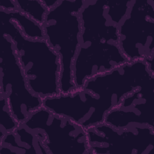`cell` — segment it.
I'll return each instance as SVG.
<instances>
[{
  "label": "cell",
  "mask_w": 154,
  "mask_h": 154,
  "mask_svg": "<svg viewBox=\"0 0 154 154\" xmlns=\"http://www.w3.org/2000/svg\"><path fill=\"white\" fill-rule=\"evenodd\" d=\"M81 34L73 66L75 88L128 61L119 45V25L108 11V1L85 0L80 12Z\"/></svg>",
  "instance_id": "cell-1"
},
{
  "label": "cell",
  "mask_w": 154,
  "mask_h": 154,
  "mask_svg": "<svg viewBox=\"0 0 154 154\" xmlns=\"http://www.w3.org/2000/svg\"><path fill=\"white\" fill-rule=\"evenodd\" d=\"M2 34H6L14 49L31 91L43 100L60 91L61 63L58 54L46 39L26 37L15 23L0 13Z\"/></svg>",
  "instance_id": "cell-2"
},
{
  "label": "cell",
  "mask_w": 154,
  "mask_h": 154,
  "mask_svg": "<svg viewBox=\"0 0 154 154\" xmlns=\"http://www.w3.org/2000/svg\"><path fill=\"white\" fill-rule=\"evenodd\" d=\"M85 0H58L47 13L43 25L45 39L61 63V94L75 88L73 66L81 43L80 12Z\"/></svg>",
  "instance_id": "cell-3"
},
{
  "label": "cell",
  "mask_w": 154,
  "mask_h": 154,
  "mask_svg": "<svg viewBox=\"0 0 154 154\" xmlns=\"http://www.w3.org/2000/svg\"><path fill=\"white\" fill-rule=\"evenodd\" d=\"M0 49V94L15 119L23 123L43 106V100L30 90L14 44L6 34H2Z\"/></svg>",
  "instance_id": "cell-4"
},
{
  "label": "cell",
  "mask_w": 154,
  "mask_h": 154,
  "mask_svg": "<svg viewBox=\"0 0 154 154\" xmlns=\"http://www.w3.org/2000/svg\"><path fill=\"white\" fill-rule=\"evenodd\" d=\"M23 124L38 137L48 154H89L85 131L43 106Z\"/></svg>",
  "instance_id": "cell-5"
},
{
  "label": "cell",
  "mask_w": 154,
  "mask_h": 154,
  "mask_svg": "<svg viewBox=\"0 0 154 154\" xmlns=\"http://www.w3.org/2000/svg\"><path fill=\"white\" fill-rule=\"evenodd\" d=\"M154 1L132 0L119 26L120 49L128 62L154 60Z\"/></svg>",
  "instance_id": "cell-6"
},
{
  "label": "cell",
  "mask_w": 154,
  "mask_h": 154,
  "mask_svg": "<svg viewBox=\"0 0 154 154\" xmlns=\"http://www.w3.org/2000/svg\"><path fill=\"white\" fill-rule=\"evenodd\" d=\"M89 154H149L154 149V127L116 128L106 123L85 131Z\"/></svg>",
  "instance_id": "cell-7"
},
{
  "label": "cell",
  "mask_w": 154,
  "mask_h": 154,
  "mask_svg": "<svg viewBox=\"0 0 154 154\" xmlns=\"http://www.w3.org/2000/svg\"><path fill=\"white\" fill-rule=\"evenodd\" d=\"M43 106L53 113L68 118L85 131L105 123L106 114L114 107L109 100L84 87L43 99Z\"/></svg>",
  "instance_id": "cell-8"
},
{
  "label": "cell",
  "mask_w": 154,
  "mask_h": 154,
  "mask_svg": "<svg viewBox=\"0 0 154 154\" xmlns=\"http://www.w3.org/2000/svg\"><path fill=\"white\" fill-rule=\"evenodd\" d=\"M153 79V63L135 61L88 80L83 87L109 100L115 107L127 94Z\"/></svg>",
  "instance_id": "cell-9"
},
{
  "label": "cell",
  "mask_w": 154,
  "mask_h": 154,
  "mask_svg": "<svg viewBox=\"0 0 154 154\" xmlns=\"http://www.w3.org/2000/svg\"><path fill=\"white\" fill-rule=\"evenodd\" d=\"M105 123L116 128L154 127V79L125 96L106 114Z\"/></svg>",
  "instance_id": "cell-10"
},
{
  "label": "cell",
  "mask_w": 154,
  "mask_h": 154,
  "mask_svg": "<svg viewBox=\"0 0 154 154\" xmlns=\"http://www.w3.org/2000/svg\"><path fill=\"white\" fill-rule=\"evenodd\" d=\"M0 153L48 154L38 137L23 123L0 137Z\"/></svg>",
  "instance_id": "cell-11"
},
{
  "label": "cell",
  "mask_w": 154,
  "mask_h": 154,
  "mask_svg": "<svg viewBox=\"0 0 154 154\" xmlns=\"http://www.w3.org/2000/svg\"><path fill=\"white\" fill-rule=\"evenodd\" d=\"M0 13L15 23L28 38L31 40L45 39L43 27L20 11H6L0 9Z\"/></svg>",
  "instance_id": "cell-12"
},
{
  "label": "cell",
  "mask_w": 154,
  "mask_h": 154,
  "mask_svg": "<svg viewBox=\"0 0 154 154\" xmlns=\"http://www.w3.org/2000/svg\"><path fill=\"white\" fill-rule=\"evenodd\" d=\"M17 10L43 27L47 13L49 10L43 0H14Z\"/></svg>",
  "instance_id": "cell-13"
},
{
  "label": "cell",
  "mask_w": 154,
  "mask_h": 154,
  "mask_svg": "<svg viewBox=\"0 0 154 154\" xmlns=\"http://www.w3.org/2000/svg\"><path fill=\"white\" fill-rule=\"evenodd\" d=\"M1 112L0 117V137L14 130L20 123L13 116L7 102L3 95L0 94Z\"/></svg>",
  "instance_id": "cell-14"
},
{
  "label": "cell",
  "mask_w": 154,
  "mask_h": 154,
  "mask_svg": "<svg viewBox=\"0 0 154 154\" xmlns=\"http://www.w3.org/2000/svg\"><path fill=\"white\" fill-rule=\"evenodd\" d=\"M0 9L6 11H13L17 10L14 0H1Z\"/></svg>",
  "instance_id": "cell-15"
}]
</instances>
